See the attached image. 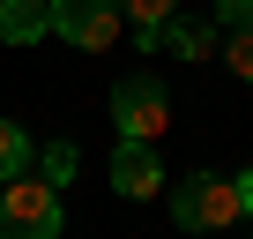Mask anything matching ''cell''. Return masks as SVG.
<instances>
[{"mask_svg":"<svg viewBox=\"0 0 253 239\" xmlns=\"http://www.w3.org/2000/svg\"><path fill=\"white\" fill-rule=\"evenodd\" d=\"M119 0H52V38H67V45H82V53H104L112 38H119Z\"/></svg>","mask_w":253,"mask_h":239,"instance_id":"cell-4","label":"cell"},{"mask_svg":"<svg viewBox=\"0 0 253 239\" xmlns=\"http://www.w3.org/2000/svg\"><path fill=\"white\" fill-rule=\"evenodd\" d=\"M112 187L126 202H142L164 187V165H157V142H134V135H119V157H112Z\"/></svg>","mask_w":253,"mask_h":239,"instance_id":"cell-5","label":"cell"},{"mask_svg":"<svg viewBox=\"0 0 253 239\" xmlns=\"http://www.w3.org/2000/svg\"><path fill=\"white\" fill-rule=\"evenodd\" d=\"M119 15H126V30H134V45H142V53H157L164 23L179 15V0H119Z\"/></svg>","mask_w":253,"mask_h":239,"instance_id":"cell-7","label":"cell"},{"mask_svg":"<svg viewBox=\"0 0 253 239\" xmlns=\"http://www.w3.org/2000/svg\"><path fill=\"white\" fill-rule=\"evenodd\" d=\"M157 45H164V53H179V60H209V53H216V23H186V15H171Z\"/></svg>","mask_w":253,"mask_h":239,"instance_id":"cell-8","label":"cell"},{"mask_svg":"<svg viewBox=\"0 0 253 239\" xmlns=\"http://www.w3.org/2000/svg\"><path fill=\"white\" fill-rule=\"evenodd\" d=\"M38 165H45V179H52V187H67L82 157H75V142H52V150H38Z\"/></svg>","mask_w":253,"mask_h":239,"instance_id":"cell-10","label":"cell"},{"mask_svg":"<svg viewBox=\"0 0 253 239\" xmlns=\"http://www.w3.org/2000/svg\"><path fill=\"white\" fill-rule=\"evenodd\" d=\"M112 120H119V135H134V142H157L171 127V90L157 75H126L112 90Z\"/></svg>","mask_w":253,"mask_h":239,"instance_id":"cell-3","label":"cell"},{"mask_svg":"<svg viewBox=\"0 0 253 239\" xmlns=\"http://www.w3.org/2000/svg\"><path fill=\"white\" fill-rule=\"evenodd\" d=\"M216 23H253V0H216Z\"/></svg>","mask_w":253,"mask_h":239,"instance_id":"cell-12","label":"cell"},{"mask_svg":"<svg viewBox=\"0 0 253 239\" xmlns=\"http://www.w3.org/2000/svg\"><path fill=\"white\" fill-rule=\"evenodd\" d=\"M30 165H38L30 135L15 127V120H0V179H15V172H30Z\"/></svg>","mask_w":253,"mask_h":239,"instance_id":"cell-9","label":"cell"},{"mask_svg":"<svg viewBox=\"0 0 253 239\" xmlns=\"http://www.w3.org/2000/svg\"><path fill=\"white\" fill-rule=\"evenodd\" d=\"M8 194H0V232L8 239H60V187L45 172H15V179H0Z\"/></svg>","mask_w":253,"mask_h":239,"instance_id":"cell-1","label":"cell"},{"mask_svg":"<svg viewBox=\"0 0 253 239\" xmlns=\"http://www.w3.org/2000/svg\"><path fill=\"white\" fill-rule=\"evenodd\" d=\"M223 60H231V75H246V82H253V23H231V45H223Z\"/></svg>","mask_w":253,"mask_h":239,"instance_id":"cell-11","label":"cell"},{"mask_svg":"<svg viewBox=\"0 0 253 239\" xmlns=\"http://www.w3.org/2000/svg\"><path fill=\"white\" fill-rule=\"evenodd\" d=\"M0 38H8V45L52 38V0H0Z\"/></svg>","mask_w":253,"mask_h":239,"instance_id":"cell-6","label":"cell"},{"mask_svg":"<svg viewBox=\"0 0 253 239\" xmlns=\"http://www.w3.org/2000/svg\"><path fill=\"white\" fill-rule=\"evenodd\" d=\"M238 217H246V202H238V179L186 172V179L171 187V224H179V232H223V224H238Z\"/></svg>","mask_w":253,"mask_h":239,"instance_id":"cell-2","label":"cell"},{"mask_svg":"<svg viewBox=\"0 0 253 239\" xmlns=\"http://www.w3.org/2000/svg\"><path fill=\"white\" fill-rule=\"evenodd\" d=\"M238 202H246V209H253V172H246V179H238Z\"/></svg>","mask_w":253,"mask_h":239,"instance_id":"cell-13","label":"cell"}]
</instances>
